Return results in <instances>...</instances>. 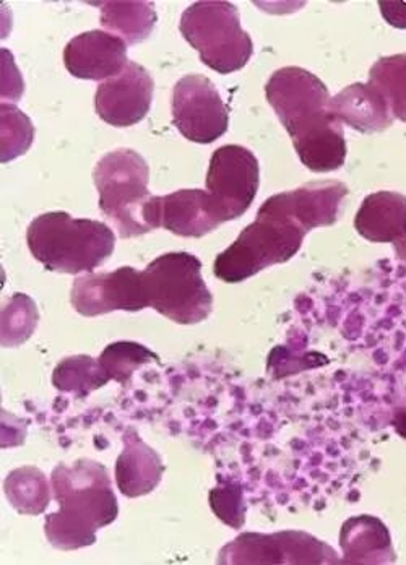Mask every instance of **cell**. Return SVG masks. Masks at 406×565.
Instances as JSON below:
<instances>
[{
  "label": "cell",
  "instance_id": "15",
  "mask_svg": "<svg viewBox=\"0 0 406 565\" xmlns=\"http://www.w3.org/2000/svg\"><path fill=\"white\" fill-rule=\"evenodd\" d=\"M164 465L160 455L148 447L136 429L124 433V450L117 458L116 481L127 498L150 494L163 477Z\"/></svg>",
  "mask_w": 406,
  "mask_h": 565
},
{
  "label": "cell",
  "instance_id": "2",
  "mask_svg": "<svg viewBox=\"0 0 406 565\" xmlns=\"http://www.w3.org/2000/svg\"><path fill=\"white\" fill-rule=\"evenodd\" d=\"M53 492L58 510L46 516L44 532L57 550L92 546L96 532L119 515L108 470L98 461L82 458L72 467L58 465L53 471Z\"/></svg>",
  "mask_w": 406,
  "mask_h": 565
},
{
  "label": "cell",
  "instance_id": "6",
  "mask_svg": "<svg viewBox=\"0 0 406 565\" xmlns=\"http://www.w3.org/2000/svg\"><path fill=\"white\" fill-rule=\"evenodd\" d=\"M148 308L179 326L201 323L212 313L213 296L202 277V262L188 253L154 258L142 271Z\"/></svg>",
  "mask_w": 406,
  "mask_h": 565
},
{
  "label": "cell",
  "instance_id": "22",
  "mask_svg": "<svg viewBox=\"0 0 406 565\" xmlns=\"http://www.w3.org/2000/svg\"><path fill=\"white\" fill-rule=\"evenodd\" d=\"M6 494L13 509L29 515H38L50 504L46 478L36 468L12 471L6 480Z\"/></svg>",
  "mask_w": 406,
  "mask_h": 565
},
{
  "label": "cell",
  "instance_id": "25",
  "mask_svg": "<svg viewBox=\"0 0 406 565\" xmlns=\"http://www.w3.org/2000/svg\"><path fill=\"white\" fill-rule=\"evenodd\" d=\"M2 163L20 157L33 143L34 129L29 117L15 106L2 103Z\"/></svg>",
  "mask_w": 406,
  "mask_h": 565
},
{
  "label": "cell",
  "instance_id": "11",
  "mask_svg": "<svg viewBox=\"0 0 406 565\" xmlns=\"http://www.w3.org/2000/svg\"><path fill=\"white\" fill-rule=\"evenodd\" d=\"M71 302L75 311L85 317L142 311L148 308L142 271L122 267L111 274H88L75 278Z\"/></svg>",
  "mask_w": 406,
  "mask_h": 565
},
{
  "label": "cell",
  "instance_id": "18",
  "mask_svg": "<svg viewBox=\"0 0 406 565\" xmlns=\"http://www.w3.org/2000/svg\"><path fill=\"white\" fill-rule=\"evenodd\" d=\"M354 227L371 243H397L406 237V198L382 191L367 195L354 218Z\"/></svg>",
  "mask_w": 406,
  "mask_h": 565
},
{
  "label": "cell",
  "instance_id": "19",
  "mask_svg": "<svg viewBox=\"0 0 406 565\" xmlns=\"http://www.w3.org/2000/svg\"><path fill=\"white\" fill-rule=\"evenodd\" d=\"M101 25L115 31L127 44H139L150 36L157 23V12L151 2H101Z\"/></svg>",
  "mask_w": 406,
  "mask_h": 565
},
{
  "label": "cell",
  "instance_id": "5",
  "mask_svg": "<svg viewBox=\"0 0 406 565\" xmlns=\"http://www.w3.org/2000/svg\"><path fill=\"white\" fill-rule=\"evenodd\" d=\"M99 192V209L122 239L150 233L147 209L153 195L148 191L150 170L142 154L119 148L105 154L93 171Z\"/></svg>",
  "mask_w": 406,
  "mask_h": 565
},
{
  "label": "cell",
  "instance_id": "10",
  "mask_svg": "<svg viewBox=\"0 0 406 565\" xmlns=\"http://www.w3.org/2000/svg\"><path fill=\"white\" fill-rule=\"evenodd\" d=\"M260 170L256 154L241 145H225L212 154L206 172V192L225 213L226 222L249 210L259 191Z\"/></svg>",
  "mask_w": 406,
  "mask_h": 565
},
{
  "label": "cell",
  "instance_id": "16",
  "mask_svg": "<svg viewBox=\"0 0 406 565\" xmlns=\"http://www.w3.org/2000/svg\"><path fill=\"white\" fill-rule=\"evenodd\" d=\"M343 559L340 564H392L395 551L387 526L376 516H353L340 532Z\"/></svg>",
  "mask_w": 406,
  "mask_h": 565
},
{
  "label": "cell",
  "instance_id": "29",
  "mask_svg": "<svg viewBox=\"0 0 406 565\" xmlns=\"http://www.w3.org/2000/svg\"><path fill=\"white\" fill-rule=\"evenodd\" d=\"M395 253H397L398 258H400V260H404L406 264V237L395 243Z\"/></svg>",
  "mask_w": 406,
  "mask_h": 565
},
{
  "label": "cell",
  "instance_id": "27",
  "mask_svg": "<svg viewBox=\"0 0 406 565\" xmlns=\"http://www.w3.org/2000/svg\"><path fill=\"white\" fill-rule=\"evenodd\" d=\"M384 19L397 29H406V3L405 2H378Z\"/></svg>",
  "mask_w": 406,
  "mask_h": 565
},
{
  "label": "cell",
  "instance_id": "7",
  "mask_svg": "<svg viewBox=\"0 0 406 565\" xmlns=\"http://www.w3.org/2000/svg\"><path fill=\"white\" fill-rule=\"evenodd\" d=\"M179 30L197 51L203 64L218 74L241 71L253 57V40L241 26L239 12L232 2L192 3L182 13Z\"/></svg>",
  "mask_w": 406,
  "mask_h": 565
},
{
  "label": "cell",
  "instance_id": "21",
  "mask_svg": "<svg viewBox=\"0 0 406 565\" xmlns=\"http://www.w3.org/2000/svg\"><path fill=\"white\" fill-rule=\"evenodd\" d=\"M367 84L384 96L392 116L406 124V54L378 58Z\"/></svg>",
  "mask_w": 406,
  "mask_h": 565
},
{
  "label": "cell",
  "instance_id": "8",
  "mask_svg": "<svg viewBox=\"0 0 406 565\" xmlns=\"http://www.w3.org/2000/svg\"><path fill=\"white\" fill-rule=\"evenodd\" d=\"M218 563L340 564V559L336 551L318 537L288 530L274 535L243 533L220 551Z\"/></svg>",
  "mask_w": 406,
  "mask_h": 565
},
{
  "label": "cell",
  "instance_id": "1",
  "mask_svg": "<svg viewBox=\"0 0 406 565\" xmlns=\"http://www.w3.org/2000/svg\"><path fill=\"white\" fill-rule=\"evenodd\" d=\"M265 95L308 170L332 172L345 164V134L320 78L301 67H284L271 75Z\"/></svg>",
  "mask_w": 406,
  "mask_h": 565
},
{
  "label": "cell",
  "instance_id": "28",
  "mask_svg": "<svg viewBox=\"0 0 406 565\" xmlns=\"http://www.w3.org/2000/svg\"><path fill=\"white\" fill-rule=\"evenodd\" d=\"M394 427L404 439H406V403L395 412Z\"/></svg>",
  "mask_w": 406,
  "mask_h": 565
},
{
  "label": "cell",
  "instance_id": "9",
  "mask_svg": "<svg viewBox=\"0 0 406 565\" xmlns=\"http://www.w3.org/2000/svg\"><path fill=\"white\" fill-rule=\"evenodd\" d=\"M173 122L185 139L201 145L213 143L228 130V108L209 78L185 75L174 86Z\"/></svg>",
  "mask_w": 406,
  "mask_h": 565
},
{
  "label": "cell",
  "instance_id": "17",
  "mask_svg": "<svg viewBox=\"0 0 406 565\" xmlns=\"http://www.w3.org/2000/svg\"><path fill=\"white\" fill-rule=\"evenodd\" d=\"M333 116L363 134L381 132L394 122L384 96L370 84L346 86L330 103Z\"/></svg>",
  "mask_w": 406,
  "mask_h": 565
},
{
  "label": "cell",
  "instance_id": "26",
  "mask_svg": "<svg viewBox=\"0 0 406 565\" xmlns=\"http://www.w3.org/2000/svg\"><path fill=\"white\" fill-rule=\"evenodd\" d=\"M210 505L222 522L228 523L233 529L244 525L243 489L237 482L228 481L210 492Z\"/></svg>",
  "mask_w": 406,
  "mask_h": 565
},
{
  "label": "cell",
  "instance_id": "23",
  "mask_svg": "<svg viewBox=\"0 0 406 565\" xmlns=\"http://www.w3.org/2000/svg\"><path fill=\"white\" fill-rule=\"evenodd\" d=\"M98 361L109 382L116 381L126 385L137 369L151 363V361L160 363V358L143 344L133 343V341H117V343L106 347Z\"/></svg>",
  "mask_w": 406,
  "mask_h": 565
},
{
  "label": "cell",
  "instance_id": "20",
  "mask_svg": "<svg viewBox=\"0 0 406 565\" xmlns=\"http://www.w3.org/2000/svg\"><path fill=\"white\" fill-rule=\"evenodd\" d=\"M109 379L106 377L98 360L87 354L65 358L54 369L53 384L57 391L72 394L77 398H85L93 391L105 387Z\"/></svg>",
  "mask_w": 406,
  "mask_h": 565
},
{
  "label": "cell",
  "instance_id": "3",
  "mask_svg": "<svg viewBox=\"0 0 406 565\" xmlns=\"http://www.w3.org/2000/svg\"><path fill=\"white\" fill-rule=\"evenodd\" d=\"M309 231L274 195L260 206L256 222L244 227L236 241L216 257V278L241 282L271 265L290 260L301 249Z\"/></svg>",
  "mask_w": 406,
  "mask_h": 565
},
{
  "label": "cell",
  "instance_id": "14",
  "mask_svg": "<svg viewBox=\"0 0 406 565\" xmlns=\"http://www.w3.org/2000/svg\"><path fill=\"white\" fill-rule=\"evenodd\" d=\"M68 74L82 81H109L129 64L127 43L103 30H92L68 41L64 50Z\"/></svg>",
  "mask_w": 406,
  "mask_h": 565
},
{
  "label": "cell",
  "instance_id": "12",
  "mask_svg": "<svg viewBox=\"0 0 406 565\" xmlns=\"http://www.w3.org/2000/svg\"><path fill=\"white\" fill-rule=\"evenodd\" d=\"M147 222L151 231L164 227L175 236L202 237L223 225L226 216L210 192L185 189L164 198L153 195Z\"/></svg>",
  "mask_w": 406,
  "mask_h": 565
},
{
  "label": "cell",
  "instance_id": "24",
  "mask_svg": "<svg viewBox=\"0 0 406 565\" xmlns=\"http://www.w3.org/2000/svg\"><path fill=\"white\" fill-rule=\"evenodd\" d=\"M38 309L26 295H13L2 309V347L22 344L33 335Z\"/></svg>",
  "mask_w": 406,
  "mask_h": 565
},
{
  "label": "cell",
  "instance_id": "4",
  "mask_svg": "<svg viewBox=\"0 0 406 565\" xmlns=\"http://www.w3.org/2000/svg\"><path fill=\"white\" fill-rule=\"evenodd\" d=\"M30 253L56 274H92L115 253L111 227L95 220H77L65 212L38 216L26 231Z\"/></svg>",
  "mask_w": 406,
  "mask_h": 565
},
{
  "label": "cell",
  "instance_id": "13",
  "mask_svg": "<svg viewBox=\"0 0 406 565\" xmlns=\"http://www.w3.org/2000/svg\"><path fill=\"white\" fill-rule=\"evenodd\" d=\"M153 88V78L147 68L129 62L119 75L103 82L96 89V113L109 126H136L150 111Z\"/></svg>",
  "mask_w": 406,
  "mask_h": 565
}]
</instances>
